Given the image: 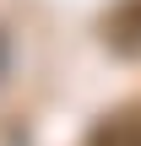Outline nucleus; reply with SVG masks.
Listing matches in <instances>:
<instances>
[{"instance_id": "f257e3e1", "label": "nucleus", "mask_w": 141, "mask_h": 146, "mask_svg": "<svg viewBox=\"0 0 141 146\" xmlns=\"http://www.w3.org/2000/svg\"><path fill=\"white\" fill-rule=\"evenodd\" d=\"M5 60H11V54H5V38H0V76H5Z\"/></svg>"}]
</instances>
